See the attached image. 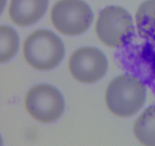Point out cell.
<instances>
[{
  "label": "cell",
  "instance_id": "cell-1",
  "mask_svg": "<svg viewBox=\"0 0 155 146\" xmlns=\"http://www.w3.org/2000/svg\"><path fill=\"white\" fill-rule=\"evenodd\" d=\"M145 100V85L132 75H121L114 78L105 91L107 109L120 117H130L137 113Z\"/></svg>",
  "mask_w": 155,
  "mask_h": 146
},
{
  "label": "cell",
  "instance_id": "cell-10",
  "mask_svg": "<svg viewBox=\"0 0 155 146\" xmlns=\"http://www.w3.org/2000/svg\"><path fill=\"white\" fill-rule=\"evenodd\" d=\"M0 42V62L3 63L10 60L18 51L19 38L15 29L9 26L2 25Z\"/></svg>",
  "mask_w": 155,
  "mask_h": 146
},
{
  "label": "cell",
  "instance_id": "cell-6",
  "mask_svg": "<svg viewBox=\"0 0 155 146\" xmlns=\"http://www.w3.org/2000/svg\"><path fill=\"white\" fill-rule=\"evenodd\" d=\"M68 68L75 80L84 84L95 83L107 72V59L96 47H81L71 56Z\"/></svg>",
  "mask_w": 155,
  "mask_h": 146
},
{
  "label": "cell",
  "instance_id": "cell-5",
  "mask_svg": "<svg viewBox=\"0 0 155 146\" xmlns=\"http://www.w3.org/2000/svg\"><path fill=\"white\" fill-rule=\"evenodd\" d=\"M24 105L30 116L42 123H53L58 120L65 106L61 93L47 84L30 88L26 95Z\"/></svg>",
  "mask_w": 155,
  "mask_h": 146
},
{
  "label": "cell",
  "instance_id": "cell-8",
  "mask_svg": "<svg viewBox=\"0 0 155 146\" xmlns=\"http://www.w3.org/2000/svg\"><path fill=\"white\" fill-rule=\"evenodd\" d=\"M138 33L142 37L155 41V0H145L139 5L135 15Z\"/></svg>",
  "mask_w": 155,
  "mask_h": 146
},
{
  "label": "cell",
  "instance_id": "cell-4",
  "mask_svg": "<svg viewBox=\"0 0 155 146\" xmlns=\"http://www.w3.org/2000/svg\"><path fill=\"white\" fill-rule=\"evenodd\" d=\"M51 24L58 32L67 36H78L89 29L93 13L83 0H59L50 13Z\"/></svg>",
  "mask_w": 155,
  "mask_h": 146
},
{
  "label": "cell",
  "instance_id": "cell-2",
  "mask_svg": "<svg viewBox=\"0 0 155 146\" xmlns=\"http://www.w3.org/2000/svg\"><path fill=\"white\" fill-rule=\"evenodd\" d=\"M23 56L31 67L39 71H48L57 67L64 56L62 40L45 29L29 35L23 43Z\"/></svg>",
  "mask_w": 155,
  "mask_h": 146
},
{
  "label": "cell",
  "instance_id": "cell-9",
  "mask_svg": "<svg viewBox=\"0 0 155 146\" xmlns=\"http://www.w3.org/2000/svg\"><path fill=\"white\" fill-rule=\"evenodd\" d=\"M133 132L141 144L155 146V106L147 108L138 117L134 124Z\"/></svg>",
  "mask_w": 155,
  "mask_h": 146
},
{
  "label": "cell",
  "instance_id": "cell-3",
  "mask_svg": "<svg viewBox=\"0 0 155 146\" xmlns=\"http://www.w3.org/2000/svg\"><path fill=\"white\" fill-rule=\"evenodd\" d=\"M95 29L98 39L104 45L113 48L127 45L134 35L131 15L120 6H108L101 10Z\"/></svg>",
  "mask_w": 155,
  "mask_h": 146
},
{
  "label": "cell",
  "instance_id": "cell-7",
  "mask_svg": "<svg viewBox=\"0 0 155 146\" xmlns=\"http://www.w3.org/2000/svg\"><path fill=\"white\" fill-rule=\"evenodd\" d=\"M48 5V0H10L9 18L21 27L33 25L45 15Z\"/></svg>",
  "mask_w": 155,
  "mask_h": 146
}]
</instances>
